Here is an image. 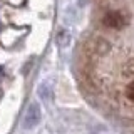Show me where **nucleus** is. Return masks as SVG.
<instances>
[{
  "instance_id": "1",
  "label": "nucleus",
  "mask_w": 134,
  "mask_h": 134,
  "mask_svg": "<svg viewBox=\"0 0 134 134\" xmlns=\"http://www.w3.org/2000/svg\"><path fill=\"white\" fill-rule=\"evenodd\" d=\"M102 24L109 29H121L126 25V19H124V14L119 10H112V12H107L102 19Z\"/></svg>"
},
{
  "instance_id": "2",
  "label": "nucleus",
  "mask_w": 134,
  "mask_h": 134,
  "mask_svg": "<svg viewBox=\"0 0 134 134\" xmlns=\"http://www.w3.org/2000/svg\"><path fill=\"white\" fill-rule=\"evenodd\" d=\"M40 121V111H39V106L37 104H32V106H29L27 112H25L24 116V127H34V126H37V122Z\"/></svg>"
},
{
  "instance_id": "3",
  "label": "nucleus",
  "mask_w": 134,
  "mask_h": 134,
  "mask_svg": "<svg viewBox=\"0 0 134 134\" xmlns=\"http://www.w3.org/2000/svg\"><path fill=\"white\" fill-rule=\"evenodd\" d=\"M126 96H127V97L134 102V82H131L127 86V89H126Z\"/></svg>"
},
{
  "instance_id": "4",
  "label": "nucleus",
  "mask_w": 134,
  "mask_h": 134,
  "mask_svg": "<svg viewBox=\"0 0 134 134\" xmlns=\"http://www.w3.org/2000/svg\"><path fill=\"white\" fill-rule=\"evenodd\" d=\"M65 37H67V32H64V30L57 35V42H59V45H60V47H64V45L67 44V42H65Z\"/></svg>"
}]
</instances>
